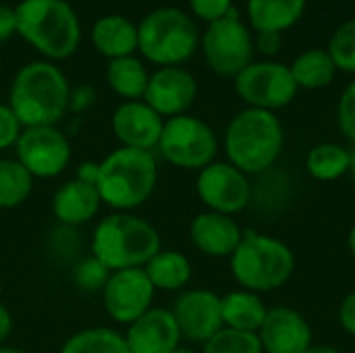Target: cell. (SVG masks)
<instances>
[{
	"instance_id": "obj_1",
	"label": "cell",
	"mask_w": 355,
	"mask_h": 353,
	"mask_svg": "<svg viewBox=\"0 0 355 353\" xmlns=\"http://www.w3.org/2000/svg\"><path fill=\"white\" fill-rule=\"evenodd\" d=\"M227 162L248 177H260L272 171L285 148V129L277 112L243 108L225 129Z\"/></svg>"
},
{
	"instance_id": "obj_2",
	"label": "cell",
	"mask_w": 355,
	"mask_h": 353,
	"mask_svg": "<svg viewBox=\"0 0 355 353\" xmlns=\"http://www.w3.org/2000/svg\"><path fill=\"white\" fill-rule=\"evenodd\" d=\"M71 85L50 60H33L19 69L10 83L8 106L23 127L56 125L69 112Z\"/></svg>"
},
{
	"instance_id": "obj_3",
	"label": "cell",
	"mask_w": 355,
	"mask_h": 353,
	"mask_svg": "<svg viewBox=\"0 0 355 353\" xmlns=\"http://www.w3.org/2000/svg\"><path fill=\"white\" fill-rule=\"evenodd\" d=\"M156 183L158 162L154 152L119 146L98 162L96 189L102 204L114 212H131L144 206Z\"/></svg>"
},
{
	"instance_id": "obj_4",
	"label": "cell",
	"mask_w": 355,
	"mask_h": 353,
	"mask_svg": "<svg viewBox=\"0 0 355 353\" xmlns=\"http://www.w3.org/2000/svg\"><path fill=\"white\" fill-rule=\"evenodd\" d=\"M92 256L108 270L144 268L160 250V233L152 223L131 212H112L92 233Z\"/></svg>"
},
{
	"instance_id": "obj_5",
	"label": "cell",
	"mask_w": 355,
	"mask_h": 353,
	"mask_svg": "<svg viewBox=\"0 0 355 353\" xmlns=\"http://www.w3.org/2000/svg\"><path fill=\"white\" fill-rule=\"evenodd\" d=\"M229 268L241 289L270 293L285 287L295 273V254L279 237L245 229L237 250L229 258Z\"/></svg>"
},
{
	"instance_id": "obj_6",
	"label": "cell",
	"mask_w": 355,
	"mask_h": 353,
	"mask_svg": "<svg viewBox=\"0 0 355 353\" xmlns=\"http://www.w3.org/2000/svg\"><path fill=\"white\" fill-rule=\"evenodd\" d=\"M17 33L48 60L69 58L81 40L79 17L67 0H21Z\"/></svg>"
},
{
	"instance_id": "obj_7",
	"label": "cell",
	"mask_w": 355,
	"mask_h": 353,
	"mask_svg": "<svg viewBox=\"0 0 355 353\" xmlns=\"http://www.w3.org/2000/svg\"><path fill=\"white\" fill-rule=\"evenodd\" d=\"M200 48L196 21L177 6H160L137 25V50L160 67H181Z\"/></svg>"
},
{
	"instance_id": "obj_8",
	"label": "cell",
	"mask_w": 355,
	"mask_h": 353,
	"mask_svg": "<svg viewBox=\"0 0 355 353\" xmlns=\"http://www.w3.org/2000/svg\"><path fill=\"white\" fill-rule=\"evenodd\" d=\"M156 150L177 169L202 171L216 160L218 137L206 121L193 114H179L164 121Z\"/></svg>"
},
{
	"instance_id": "obj_9",
	"label": "cell",
	"mask_w": 355,
	"mask_h": 353,
	"mask_svg": "<svg viewBox=\"0 0 355 353\" xmlns=\"http://www.w3.org/2000/svg\"><path fill=\"white\" fill-rule=\"evenodd\" d=\"M206 64L220 77H237L250 62H254V35L241 21L235 6L227 17L208 23L200 37Z\"/></svg>"
},
{
	"instance_id": "obj_10",
	"label": "cell",
	"mask_w": 355,
	"mask_h": 353,
	"mask_svg": "<svg viewBox=\"0 0 355 353\" xmlns=\"http://www.w3.org/2000/svg\"><path fill=\"white\" fill-rule=\"evenodd\" d=\"M235 92L248 108L277 112L295 100L300 87L287 64L275 60H254L235 77Z\"/></svg>"
},
{
	"instance_id": "obj_11",
	"label": "cell",
	"mask_w": 355,
	"mask_h": 353,
	"mask_svg": "<svg viewBox=\"0 0 355 353\" xmlns=\"http://www.w3.org/2000/svg\"><path fill=\"white\" fill-rule=\"evenodd\" d=\"M196 193L206 210L235 216L252 206L254 185L245 173L227 160H214L196 177Z\"/></svg>"
},
{
	"instance_id": "obj_12",
	"label": "cell",
	"mask_w": 355,
	"mask_h": 353,
	"mask_svg": "<svg viewBox=\"0 0 355 353\" xmlns=\"http://www.w3.org/2000/svg\"><path fill=\"white\" fill-rule=\"evenodd\" d=\"M15 150L17 160L33 179H54L71 162L69 137L56 125L23 127Z\"/></svg>"
},
{
	"instance_id": "obj_13",
	"label": "cell",
	"mask_w": 355,
	"mask_h": 353,
	"mask_svg": "<svg viewBox=\"0 0 355 353\" xmlns=\"http://www.w3.org/2000/svg\"><path fill=\"white\" fill-rule=\"evenodd\" d=\"M154 293L156 289L144 268H125L110 273L102 289V304L110 320L129 327L154 308Z\"/></svg>"
},
{
	"instance_id": "obj_14",
	"label": "cell",
	"mask_w": 355,
	"mask_h": 353,
	"mask_svg": "<svg viewBox=\"0 0 355 353\" xmlns=\"http://www.w3.org/2000/svg\"><path fill=\"white\" fill-rule=\"evenodd\" d=\"M181 337L204 345L210 341L223 327V312H220V295L210 289H185L175 300L171 308Z\"/></svg>"
},
{
	"instance_id": "obj_15",
	"label": "cell",
	"mask_w": 355,
	"mask_h": 353,
	"mask_svg": "<svg viewBox=\"0 0 355 353\" xmlns=\"http://www.w3.org/2000/svg\"><path fill=\"white\" fill-rule=\"evenodd\" d=\"M198 98V81L183 67H160L150 75L144 102L164 121L187 114Z\"/></svg>"
},
{
	"instance_id": "obj_16",
	"label": "cell",
	"mask_w": 355,
	"mask_h": 353,
	"mask_svg": "<svg viewBox=\"0 0 355 353\" xmlns=\"http://www.w3.org/2000/svg\"><path fill=\"white\" fill-rule=\"evenodd\" d=\"M264 353H304L314 345V333L302 312L289 306L268 308L258 331Z\"/></svg>"
},
{
	"instance_id": "obj_17",
	"label": "cell",
	"mask_w": 355,
	"mask_h": 353,
	"mask_svg": "<svg viewBox=\"0 0 355 353\" xmlns=\"http://www.w3.org/2000/svg\"><path fill=\"white\" fill-rule=\"evenodd\" d=\"M114 137L123 148L154 152L158 148L164 119L144 100L123 102L110 119Z\"/></svg>"
},
{
	"instance_id": "obj_18",
	"label": "cell",
	"mask_w": 355,
	"mask_h": 353,
	"mask_svg": "<svg viewBox=\"0 0 355 353\" xmlns=\"http://www.w3.org/2000/svg\"><path fill=\"white\" fill-rule=\"evenodd\" d=\"M181 341L179 325L173 312L164 308H150L125 333L129 353H173L181 347Z\"/></svg>"
},
{
	"instance_id": "obj_19",
	"label": "cell",
	"mask_w": 355,
	"mask_h": 353,
	"mask_svg": "<svg viewBox=\"0 0 355 353\" xmlns=\"http://www.w3.org/2000/svg\"><path fill=\"white\" fill-rule=\"evenodd\" d=\"M241 225L235 216L204 210L193 216L189 225V239L193 248L208 258H231L243 237Z\"/></svg>"
},
{
	"instance_id": "obj_20",
	"label": "cell",
	"mask_w": 355,
	"mask_h": 353,
	"mask_svg": "<svg viewBox=\"0 0 355 353\" xmlns=\"http://www.w3.org/2000/svg\"><path fill=\"white\" fill-rule=\"evenodd\" d=\"M102 200L94 183L81 181L77 177L62 183L52 196V214L60 225L79 227L96 218Z\"/></svg>"
},
{
	"instance_id": "obj_21",
	"label": "cell",
	"mask_w": 355,
	"mask_h": 353,
	"mask_svg": "<svg viewBox=\"0 0 355 353\" xmlns=\"http://www.w3.org/2000/svg\"><path fill=\"white\" fill-rule=\"evenodd\" d=\"M94 48L108 60L131 56L137 50V25L123 15H104L92 27Z\"/></svg>"
},
{
	"instance_id": "obj_22",
	"label": "cell",
	"mask_w": 355,
	"mask_h": 353,
	"mask_svg": "<svg viewBox=\"0 0 355 353\" xmlns=\"http://www.w3.org/2000/svg\"><path fill=\"white\" fill-rule=\"evenodd\" d=\"M220 312H223V327L241 331V333H256L260 331L268 306L264 304L260 293L248 289H233L220 295Z\"/></svg>"
},
{
	"instance_id": "obj_23",
	"label": "cell",
	"mask_w": 355,
	"mask_h": 353,
	"mask_svg": "<svg viewBox=\"0 0 355 353\" xmlns=\"http://www.w3.org/2000/svg\"><path fill=\"white\" fill-rule=\"evenodd\" d=\"M308 0H248V19L254 31L283 33L306 12Z\"/></svg>"
},
{
	"instance_id": "obj_24",
	"label": "cell",
	"mask_w": 355,
	"mask_h": 353,
	"mask_svg": "<svg viewBox=\"0 0 355 353\" xmlns=\"http://www.w3.org/2000/svg\"><path fill=\"white\" fill-rule=\"evenodd\" d=\"M144 270L156 291H185L193 277L189 258L177 250H160Z\"/></svg>"
},
{
	"instance_id": "obj_25",
	"label": "cell",
	"mask_w": 355,
	"mask_h": 353,
	"mask_svg": "<svg viewBox=\"0 0 355 353\" xmlns=\"http://www.w3.org/2000/svg\"><path fill=\"white\" fill-rule=\"evenodd\" d=\"M106 81L116 96H121L125 102H133V100H144L150 73L146 64L131 54V56L108 60Z\"/></svg>"
},
{
	"instance_id": "obj_26",
	"label": "cell",
	"mask_w": 355,
	"mask_h": 353,
	"mask_svg": "<svg viewBox=\"0 0 355 353\" xmlns=\"http://www.w3.org/2000/svg\"><path fill=\"white\" fill-rule=\"evenodd\" d=\"M291 75L300 89H322L335 81L337 67L324 48H310L291 62Z\"/></svg>"
},
{
	"instance_id": "obj_27",
	"label": "cell",
	"mask_w": 355,
	"mask_h": 353,
	"mask_svg": "<svg viewBox=\"0 0 355 353\" xmlns=\"http://www.w3.org/2000/svg\"><path fill=\"white\" fill-rule=\"evenodd\" d=\"M306 171L314 181L331 183L349 175V148L333 141H322L306 154Z\"/></svg>"
},
{
	"instance_id": "obj_28",
	"label": "cell",
	"mask_w": 355,
	"mask_h": 353,
	"mask_svg": "<svg viewBox=\"0 0 355 353\" xmlns=\"http://www.w3.org/2000/svg\"><path fill=\"white\" fill-rule=\"evenodd\" d=\"M58 353H129L125 335L110 327H92L71 335Z\"/></svg>"
},
{
	"instance_id": "obj_29",
	"label": "cell",
	"mask_w": 355,
	"mask_h": 353,
	"mask_svg": "<svg viewBox=\"0 0 355 353\" xmlns=\"http://www.w3.org/2000/svg\"><path fill=\"white\" fill-rule=\"evenodd\" d=\"M33 189V177L17 158H0V210L21 206Z\"/></svg>"
},
{
	"instance_id": "obj_30",
	"label": "cell",
	"mask_w": 355,
	"mask_h": 353,
	"mask_svg": "<svg viewBox=\"0 0 355 353\" xmlns=\"http://www.w3.org/2000/svg\"><path fill=\"white\" fill-rule=\"evenodd\" d=\"M202 353H264L256 333H241L220 329L210 341L202 345Z\"/></svg>"
},
{
	"instance_id": "obj_31",
	"label": "cell",
	"mask_w": 355,
	"mask_h": 353,
	"mask_svg": "<svg viewBox=\"0 0 355 353\" xmlns=\"http://www.w3.org/2000/svg\"><path fill=\"white\" fill-rule=\"evenodd\" d=\"M329 54L337 67V71L355 75V19L345 21L337 31L331 35Z\"/></svg>"
},
{
	"instance_id": "obj_32",
	"label": "cell",
	"mask_w": 355,
	"mask_h": 353,
	"mask_svg": "<svg viewBox=\"0 0 355 353\" xmlns=\"http://www.w3.org/2000/svg\"><path fill=\"white\" fill-rule=\"evenodd\" d=\"M112 270H108L100 260H96L94 256L81 260L75 270H73V283L77 285V289L85 291V293H102L108 277Z\"/></svg>"
},
{
	"instance_id": "obj_33",
	"label": "cell",
	"mask_w": 355,
	"mask_h": 353,
	"mask_svg": "<svg viewBox=\"0 0 355 353\" xmlns=\"http://www.w3.org/2000/svg\"><path fill=\"white\" fill-rule=\"evenodd\" d=\"M337 125L347 141L355 146V79L343 89L337 104Z\"/></svg>"
},
{
	"instance_id": "obj_34",
	"label": "cell",
	"mask_w": 355,
	"mask_h": 353,
	"mask_svg": "<svg viewBox=\"0 0 355 353\" xmlns=\"http://www.w3.org/2000/svg\"><path fill=\"white\" fill-rule=\"evenodd\" d=\"M21 131H23V125L19 123L10 106L0 104V150L15 148L17 139L21 137Z\"/></svg>"
},
{
	"instance_id": "obj_35",
	"label": "cell",
	"mask_w": 355,
	"mask_h": 353,
	"mask_svg": "<svg viewBox=\"0 0 355 353\" xmlns=\"http://www.w3.org/2000/svg\"><path fill=\"white\" fill-rule=\"evenodd\" d=\"M189 6L198 19L212 23L229 15V10L233 8V0H189Z\"/></svg>"
},
{
	"instance_id": "obj_36",
	"label": "cell",
	"mask_w": 355,
	"mask_h": 353,
	"mask_svg": "<svg viewBox=\"0 0 355 353\" xmlns=\"http://www.w3.org/2000/svg\"><path fill=\"white\" fill-rule=\"evenodd\" d=\"M254 48L266 56V58H272L281 52L283 48V33H275V31H258L256 37H254Z\"/></svg>"
},
{
	"instance_id": "obj_37",
	"label": "cell",
	"mask_w": 355,
	"mask_h": 353,
	"mask_svg": "<svg viewBox=\"0 0 355 353\" xmlns=\"http://www.w3.org/2000/svg\"><path fill=\"white\" fill-rule=\"evenodd\" d=\"M337 320H339V327L343 329V333L355 339V289L341 300Z\"/></svg>"
},
{
	"instance_id": "obj_38",
	"label": "cell",
	"mask_w": 355,
	"mask_h": 353,
	"mask_svg": "<svg viewBox=\"0 0 355 353\" xmlns=\"http://www.w3.org/2000/svg\"><path fill=\"white\" fill-rule=\"evenodd\" d=\"M96 100V92L89 85H79L75 89H71L69 96V110L71 112H83L87 110Z\"/></svg>"
},
{
	"instance_id": "obj_39",
	"label": "cell",
	"mask_w": 355,
	"mask_h": 353,
	"mask_svg": "<svg viewBox=\"0 0 355 353\" xmlns=\"http://www.w3.org/2000/svg\"><path fill=\"white\" fill-rule=\"evenodd\" d=\"M12 33H17V12H15V6L0 4V42H6Z\"/></svg>"
},
{
	"instance_id": "obj_40",
	"label": "cell",
	"mask_w": 355,
	"mask_h": 353,
	"mask_svg": "<svg viewBox=\"0 0 355 353\" xmlns=\"http://www.w3.org/2000/svg\"><path fill=\"white\" fill-rule=\"evenodd\" d=\"M96 175H98V162L87 160V162H81V164H79L75 177L81 179V181H87V183H94V185H96Z\"/></svg>"
},
{
	"instance_id": "obj_41",
	"label": "cell",
	"mask_w": 355,
	"mask_h": 353,
	"mask_svg": "<svg viewBox=\"0 0 355 353\" xmlns=\"http://www.w3.org/2000/svg\"><path fill=\"white\" fill-rule=\"evenodd\" d=\"M10 331H12V316H10V312L0 304V347H2L4 341L8 339Z\"/></svg>"
},
{
	"instance_id": "obj_42",
	"label": "cell",
	"mask_w": 355,
	"mask_h": 353,
	"mask_svg": "<svg viewBox=\"0 0 355 353\" xmlns=\"http://www.w3.org/2000/svg\"><path fill=\"white\" fill-rule=\"evenodd\" d=\"M304 353H341L337 347H333V345H312V347H308Z\"/></svg>"
},
{
	"instance_id": "obj_43",
	"label": "cell",
	"mask_w": 355,
	"mask_h": 353,
	"mask_svg": "<svg viewBox=\"0 0 355 353\" xmlns=\"http://www.w3.org/2000/svg\"><path fill=\"white\" fill-rule=\"evenodd\" d=\"M347 250H349V254L355 258V225L349 229V233H347Z\"/></svg>"
},
{
	"instance_id": "obj_44",
	"label": "cell",
	"mask_w": 355,
	"mask_h": 353,
	"mask_svg": "<svg viewBox=\"0 0 355 353\" xmlns=\"http://www.w3.org/2000/svg\"><path fill=\"white\" fill-rule=\"evenodd\" d=\"M349 175L355 179V146L349 148Z\"/></svg>"
},
{
	"instance_id": "obj_45",
	"label": "cell",
	"mask_w": 355,
	"mask_h": 353,
	"mask_svg": "<svg viewBox=\"0 0 355 353\" xmlns=\"http://www.w3.org/2000/svg\"><path fill=\"white\" fill-rule=\"evenodd\" d=\"M0 353H27L25 350H19V347H6V345H2L0 347Z\"/></svg>"
},
{
	"instance_id": "obj_46",
	"label": "cell",
	"mask_w": 355,
	"mask_h": 353,
	"mask_svg": "<svg viewBox=\"0 0 355 353\" xmlns=\"http://www.w3.org/2000/svg\"><path fill=\"white\" fill-rule=\"evenodd\" d=\"M173 353H202V352H196V350H191V347H183V345H181V347H177Z\"/></svg>"
},
{
	"instance_id": "obj_47",
	"label": "cell",
	"mask_w": 355,
	"mask_h": 353,
	"mask_svg": "<svg viewBox=\"0 0 355 353\" xmlns=\"http://www.w3.org/2000/svg\"><path fill=\"white\" fill-rule=\"evenodd\" d=\"M2 289H4V287H2V279H0V295H2Z\"/></svg>"
},
{
	"instance_id": "obj_48",
	"label": "cell",
	"mask_w": 355,
	"mask_h": 353,
	"mask_svg": "<svg viewBox=\"0 0 355 353\" xmlns=\"http://www.w3.org/2000/svg\"><path fill=\"white\" fill-rule=\"evenodd\" d=\"M0 71H2V54H0Z\"/></svg>"
},
{
	"instance_id": "obj_49",
	"label": "cell",
	"mask_w": 355,
	"mask_h": 353,
	"mask_svg": "<svg viewBox=\"0 0 355 353\" xmlns=\"http://www.w3.org/2000/svg\"><path fill=\"white\" fill-rule=\"evenodd\" d=\"M352 353H355V350H354V352H352Z\"/></svg>"
}]
</instances>
